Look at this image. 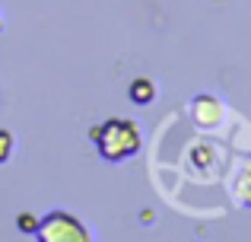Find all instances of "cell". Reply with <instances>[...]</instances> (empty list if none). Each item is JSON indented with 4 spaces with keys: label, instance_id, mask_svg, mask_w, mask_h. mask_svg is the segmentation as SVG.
I'll return each mask as SVG.
<instances>
[{
    "label": "cell",
    "instance_id": "obj_7",
    "mask_svg": "<svg viewBox=\"0 0 251 242\" xmlns=\"http://www.w3.org/2000/svg\"><path fill=\"white\" fill-rule=\"evenodd\" d=\"M16 226H19V233H35L38 230V217H32V214H19Z\"/></svg>",
    "mask_w": 251,
    "mask_h": 242
},
{
    "label": "cell",
    "instance_id": "obj_5",
    "mask_svg": "<svg viewBox=\"0 0 251 242\" xmlns=\"http://www.w3.org/2000/svg\"><path fill=\"white\" fill-rule=\"evenodd\" d=\"M235 191H239V201H242V204L251 207V166L239 175V188H235Z\"/></svg>",
    "mask_w": 251,
    "mask_h": 242
},
{
    "label": "cell",
    "instance_id": "obj_8",
    "mask_svg": "<svg viewBox=\"0 0 251 242\" xmlns=\"http://www.w3.org/2000/svg\"><path fill=\"white\" fill-rule=\"evenodd\" d=\"M0 29H3V16H0Z\"/></svg>",
    "mask_w": 251,
    "mask_h": 242
},
{
    "label": "cell",
    "instance_id": "obj_2",
    "mask_svg": "<svg viewBox=\"0 0 251 242\" xmlns=\"http://www.w3.org/2000/svg\"><path fill=\"white\" fill-rule=\"evenodd\" d=\"M35 236L42 242H89V230H86L74 214L54 211V214L38 220Z\"/></svg>",
    "mask_w": 251,
    "mask_h": 242
},
{
    "label": "cell",
    "instance_id": "obj_6",
    "mask_svg": "<svg viewBox=\"0 0 251 242\" xmlns=\"http://www.w3.org/2000/svg\"><path fill=\"white\" fill-rule=\"evenodd\" d=\"M10 153H13V134L0 128V162L10 160Z\"/></svg>",
    "mask_w": 251,
    "mask_h": 242
},
{
    "label": "cell",
    "instance_id": "obj_3",
    "mask_svg": "<svg viewBox=\"0 0 251 242\" xmlns=\"http://www.w3.org/2000/svg\"><path fill=\"white\" fill-rule=\"evenodd\" d=\"M191 115H194V121L201 124V128H216V124L223 121V106L213 96H197L194 106H191Z\"/></svg>",
    "mask_w": 251,
    "mask_h": 242
},
{
    "label": "cell",
    "instance_id": "obj_4",
    "mask_svg": "<svg viewBox=\"0 0 251 242\" xmlns=\"http://www.w3.org/2000/svg\"><path fill=\"white\" fill-rule=\"evenodd\" d=\"M127 96H130V102H134V106H150V102L156 99V83L150 80V77H137V80L130 83Z\"/></svg>",
    "mask_w": 251,
    "mask_h": 242
},
{
    "label": "cell",
    "instance_id": "obj_1",
    "mask_svg": "<svg viewBox=\"0 0 251 242\" xmlns=\"http://www.w3.org/2000/svg\"><path fill=\"white\" fill-rule=\"evenodd\" d=\"M89 137L96 140L99 156L108 162H121V160L137 156L140 153V143H143L140 128L130 118H108L105 124H96L89 131Z\"/></svg>",
    "mask_w": 251,
    "mask_h": 242
}]
</instances>
